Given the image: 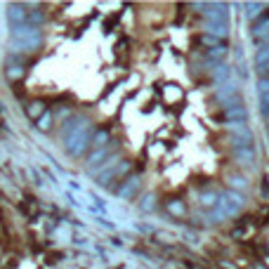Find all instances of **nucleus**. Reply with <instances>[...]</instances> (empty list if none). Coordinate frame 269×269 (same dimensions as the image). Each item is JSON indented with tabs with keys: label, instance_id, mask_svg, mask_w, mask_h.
I'll list each match as a JSON object with an SVG mask.
<instances>
[{
	"label": "nucleus",
	"instance_id": "13",
	"mask_svg": "<svg viewBox=\"0 0 269 269\" xmlns=\"http://www.w3.org/2000/svg\"><path fill=\"white\" fill-rule=\"evenodd\" d=\"M45 114V102H40V99H36V102H31L26 107V116L33 118V121H38V118Z\"/></svg>",
	"mask_w": 269,
	"mask_h": 269
},
{
	"label": "nucleus",
	"instance_id": "21",
	"mask_svg": "<svg viewBox=\"0 0 269 269\" xmlns=\"http://www.w3.org/2000/svg\"><path fill=\"white\" fill-rule=\"evenodd\" d=\"M7 78L9 81H19L21 76H24V66H19V64H12V66H7Z\"/></svg>",
	"mask_w": 269,
	"mask_h": 269
},
{
	"label": "nucleus",
	"instance_id": "22",
	"mask_svg": "<svg viewBox=\"0 0 269 269\" xmlns=\"http://www.w3.org/2000/svg\"><path fill=\"white\" fill-rule=\"evenodd\" d=\"M224 57H227V47L220 45V47H213V50H208V59H217V62H222Z\"/></svg>",
	"mask_w": 269,
	"mask_h": 269
},
{
	"label": "nucleus",
	"instance_id": "4",
	"mask_svg": "<svg viewBox=\"0 0 269 269\" xmlns=\"http://www.w3.org/2000/svg\"><path fill=\"white\" fill-rule=\"evenodd\" d=\"M196 9H203V17L206 19H222V21H229V5L224 2H198Z\"/></svg>",
	"mask_w": 269,
	"mask_h": 269
},
{
	"label": "nucleus",
	"instance_id": "12",
	"mask_svg": "<svg viewBox=\"0 0 269 269\" xmlns=\"http://www.w3.org/2000/svg\"><path fill=\"white\" fill-rule=\"evenodd\" d=\"M234 156H236V161L243 163V165H251V163H255V149H253V146L234 149Z\"/></svg>",
	"mask_w": 269,
	"mask_h": 269
},
{
	"label": "nucleus",
	"instance_id": "23",
	"mask_svg": "<svg viewBox=\"0 0 269 269\" xmlns=\"http://www.w3.org/2000/svg\"><path fill=\"white\" fill-rule=\"evenodd\" d=\"M269 62V47H258V52H255V64L260 66V64H267Z\"/></svg>",
	"mask_w": 269,
	"mask_h": 269
},
{
	"label": "nucleus",
	"instance_id": "28",
	"mask_svg": "<svg viewBox=\"0 0 269 269\" xmlns=\"http://www.w3.org/2000/svg\"><path fill=\"white\" fill-rule=\"evenodd\" d=\"M258 73H260L262 78H267V76H269V62L267 64H260V66H258Z\"/></svg>",
	"mask_w": 269,
	"mask_h": 269
},
{
	"label": "nucleus",
	"instance_id": "15",
	"mask_svg": "<svg viewBox=\"0 0 269 269\" xmlns=\"http://www.w3.org/2000/svg\"><path fill=\"white\" fill-rule=\"evenodd\" d=\"M265 36H269V17L258 21V24L253 26V38H255V40H262Z\"/></svg>",
	"mask_w": 269,
	"mask_h": 269
},
{
	"label": "nucleus",
	"instance_id": "18",
	"mask_svg": "<svg viewBox=\"0 0 269 269\" xmlns=\"http://www.w3.org/2000/svg\"><path fill=\"white\" fill-rule=\"evenodd\" d=\"M107 142H109V130H97L95 137H92V144H90V146L99 149V146H107Z\"/></svg>",
	"mask_w": 269,
	"mask_h": 269
},
{
	"label": "nucleus",
	"instance_id": "31",
	"mask_svg": "<svg viewBox=\"0 0 269 269\" xmlns=\"http://www.w3.org/2000/svg\"><path fill=\"white\" fill-rule=\"evenodd\" d=\"M267 137H269V130H267Z\"/></svg>",
	"mask_w": 269,
	"mask_h": 269
},
{
	"label": "nucleus",
	"instance_id": "24",
	"mask_svg": "<svg viewBox=\"0 0 269 269\" xmlns=\"http://www.w3.org/2000/svg\"><path fill=\"white\" fill-rule=\"evenodd\" d=\"M229 184H232L234 189H248V179L241 177V175H239V177L234 175V177H229Z\"/></svg>",
	"mask_w": 269,
	"mask_h": 269
},
{
	"label": "nucleus",
	"instance_id": "16",
	"mask_svg": "<svg viewBox=\"0 0 269 269\" xmlns=\"http://www.w3.org/2000/svg\"><path fill=\"white\" fill-rule=\"evenodd\" d=\"M243 7L248 9V12H246V17L248 19H258L262 14V9L267 7V5H265V2H246Z\"/></svg>",
	"mask_w": 269,
	"mask_h": 269
},
{
	"label": "nucleus",
	"instance_id": "20",
	"mask_svg": "<svg viewBox=\"0 0 269 269\" xmlns=\"http://www.w3.org/2000/svg\"><path fill=\"white\" fill-rule=\"evenodd\" d=\"M139 208H142L144 213H151L153 208H156V196H153V194H146V196L139 201Z\"/></svg>",
	"mask_w": 269,
	"mask_h": 269
},
{
	"label": "nucleus",
	"instance_id": "26",
	"mask_svg": "<svg viewBox=\"0 0 269 269\" xmlns=\"http://www.w3.org/2000/svg\"><path fill=\"white\" fill-rule=\"evenodd\" d=\"M258 92L262 95H269V78H260V83H258Z\"/></svg>",
	"mask_w": 269,
	"mask_h": 269
},
{
	"label": "nucleus",
	"instance_id": "25",
	"mask_svg": "<svg viewBox=\"0 0 269 269\" xmlns=\"http://www.w3.org/2000/svg\"><path fill=\"white\" fill-rule=\"evenodd\" d=\"M168 210H170L172 215H184V206L179 201H168Z\"/></svg>",
	"mask_w": 269,
	"mask_h": 269
},
{
	"label": "nucleus",
	"instance_id": "29",
	"mask_svg": "<svg viewBox=\"0 0 269 269\" xmlns=\"http://www.w3.org/2000/svg\"><path fill=\"white\" fill-rule=\"evenodd\" d=\"M260 109H262V114L269 109V95H262L260 97Z\"/></svg>",
	"mask_w": 269,
	"mask_h": 269
},
{
	"label": "nucleus",
	"instance_id": "1",
	"mask_svg": "<svg viewBox=\"0 0 269 269\" xmlns=\"http://www.w3.org/2000/svg\"><path fill=\"white\" fill-rule=\"evenodd\" d=\"M62 137H64V149L71 153V156H83L85 149L92 144V126H90L85 118H71L69 123L64 121V130H62Z\"/></svg>",
	"mask_w": 269,
	"mask_h": 269
},
{
	"label": "nucleus",
	"instance_id": "14",
	"mask_svg": "<svg viewBox=\"0 0 269 269\" xmlns=\"http://www.w3.org/2000/svg\"><path fill=\"white\" fill-rule=\"evenodd\" d=\"M217 198H220L217 191H203V194H198V203H201L203 208H215Z\"/></svg>",
	"mask_w": 269,
	"mask_h": 269
},
{
	"label": "nucleus",
	"instance_id": "9",
	"mask_svg": "<svg viewBox=\"0 0 269 269\" xmlns=\"http://www.w3.org/2000/svg\"><path fill=\"white\" fill-rule=\"evenodd\" d=\"M213 81L217 83V85H224V83H229L234 78V71H232V66H227L224 62H217L213 64Z\"/></svg>",
	"mask_w": 269,
	"mask_h": 269
},
{
	"label": "nucleus",
	"instance_id": "10",
	"mask_svg": "<svg viewBox=\"0 0 269 269\" xmlns=\"http://www.w3.org/2000/svg\"><path fill=\"white\" fill-rule=\"evenodd\" d=\"M236 92H239V83L232 78V81L224 83V85H217L215 99H217V102H222V104H227L232 97H236Z\"/></svg>",
	"mask_w": 269,
	"mask_h": 269
},
{
	"label": "nucleus",
	"instance_id": "6",
	"mask_svg": "<svg viewBox=\"0 0 269 269\" xmlns=\"http://www.w3.org/2000/svg\"><path fill=\"white\" fill-rule=\"evenodd\" d=\"M5 17H7V21L12 24V26H24L28 19V12L24 5H19V2H12V5H7V12H5Z\"/></svg>",
	"mask_w": 269,
	"mask_h": 269
},
{
	"label": "nucleus",
	"instance_id": "5",
	"mask_svg": "<svg viewBox=\"0 0 269 269\" xmlns=\"http://www.w3.org/2000/svg\"><path fill=\"white\" fill-rule=\"evenodd\" d=\"M139 184H142V179L137 177V175H133V177H128L121 187L116 189V196L123 198V201H130V198L137 196V191H139Z\"/></svg>",
	"mask_w": 269,
	"mask_h": 269
},
{
	"label": "nucleus",
	"instance_id": "2",
	"mask_svg": "<svg viewBox=\"0 0 269 269\" xmlns=\"http://www.w3.org/2000/svg\"><path fill=\"white\" fill-rule=\"evenodd\" d=\"M9 38H12V45L17 50H21V52H33L43 43L40 28L28 26V24H24V26H12L9 28Z\"/></svg>",
	"mask_w": 269,
	"mask_h": 269
},
{
	"label": "nucleus",
	"instance_id": "27",
	"mask_svg": "<svg viewBox=\"0 0 269 269\" xmlns=\"http://www.w3.org/2000/svg\"><path fill=\"white\" fill-rule=\"evenodd\" d=\"M201 43H206V45H210V50H213V47H220V38H213V36H203L201 38Z\"/></svg>",
	"mask_w": 269,
	"mask_h": 269
},
{
	"label": "nucleus",
	"instance_id": "17",
	"mask_svg": "<svg viewBox=\"0 0 269 269\" xmlns=\"http://www.w3.org/2000/svg\"><path fill=\"white\" fill-rule=\"evenodd\" d=\"M36 128L40 130V133H47V130L52 128V114H50V111H45L43 116L36 121Z\"/></svg>",
	"mask_w": 269,
	"mask_h": 269
},
{
	"label": "nucleus",
	"instance_id": "19",
	"mask_svg": "<svg viewBox=\"0 0 269 269\" xmlns=\"http://www.w3.org/2000/svg\"><path fill=\"white\" fill-rule=\"evenodd\" d=\"M43 21H45V14L40 12V9H33V12H28V19H26L28 26H36V28H38V24H43Z\"/></svg>",
	"mask_w": 269,
	"mask_h": 269
},
{
	"label": "nucleus",
	"instance_id": "11",
	"mask_svg": "<svg viewBox=\"0 0 269 269\" xmlns=\"http://www.w3.org/2000/svg\"><path fill=\"white\" fill-rule=\"evenodd\" d=\"M222 118L227 121V123H246L248 111H246L243 107H229V109H224Z\"/></svg>",
	"mask_w": 269,
	"mask_h": 269
},
{
	"label": "nucleus",
	"instance_id": "3",
	"mask_svg": "<svg viewBox=\"0 0 269 269\" xmlns=\"http://www.w3.org/2000/svg\"><path fill=\"white\" fill-rule=\"evenodd\" d=\"M246 206V198H243V194H239V191H234V189H229V191H224V194H220V198H217V210L222 213L224 217H234L241 208Z\"/></svg>",
	"mask_w": 269,
	"mask_h": 269
},
{
	"label": "nucleus",
	"instance_id": "7",
	"mask_svg": "<svg viewBox=\"0 0 269 269\" xmlns=\"http://www.w3.org/2000/svg\"><path fill=\"white\" fill-rule=\"evenodd\" d=\"M203 31H206V36L224 38L229 33V21H222V19H206V21H203Z\"/></svg>",
	"mask_w": 269,
	"mask_h": 269
},
{
	"label": "nucleus",
	"instance_id": "8",
	"mask_svg": "<svg viewBox=\"0 0 269 269\" xmlns=\"http://www.w3.org/2000/svg\"><path fill=\"white\" fill-rule=\"evenodd\" d=\"M116 149V142H111L107 144V146H99V149H95V153L88 158V168L90 170H97V165H102V163L109 158V153Z\"/></svg>",
	"mask_w": 269,
	"mask_h": 269
},
{
	"label": "nucleus",
	"instance_id": "30",
	"mask_svg": "<svg viewBox=\"0 0 269 269\" xmlns=\"http://www.w3.org/2000/svg\"><path fill=\"white\" fill-rule=\"evenodd\" d=\"M265 116H267V121H269V109H267V111H265Z\"/></svg>",
	"mask_w": 269,
	"mask_h": 269
}]
</instances>
